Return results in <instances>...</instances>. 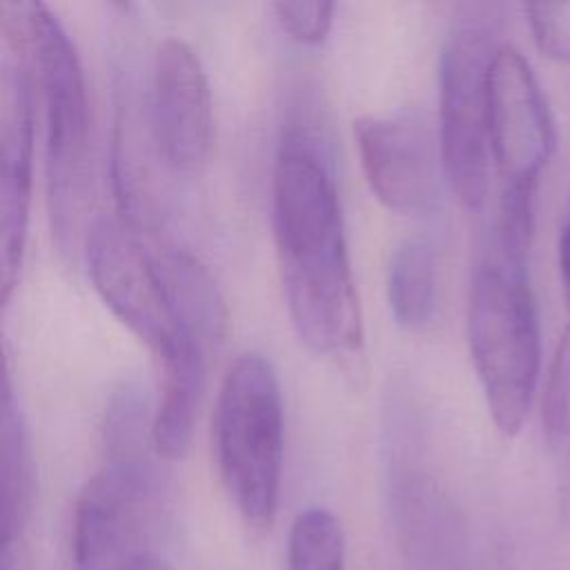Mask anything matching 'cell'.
Returning a JSON list of instances; mask_svg holds the SVG:
<instances>
[{"instance_id":"1","label":"cell","mask_w":570,"mask_h":570,"mask_svg":"<svg viewBox=\"0 0 570 570\" xmlns=\"http://www.w3.org/2000/svg\"><path fill=\"white\" fill-rule=\"evenodd\" d=\"M318 140L283 131L272 171V223L285 305L301 341L332 358H358L363 316L336 180Z\"/></svg>"},{"instance_id":"2","label":"cell","mask_w":570,"mask_h":570,"mask_svg":"<svg viewBox=\"0 0 570 570\" xmlns=\"http://www.w3.org/2000/svg\"><path fill=\"white\" fill-rule=\"evenodd\" d=\"M212 436L218 472L238 517L252 532H267L281 497L283 396L276 370L263 354L245 352L225 372Z\"/></svg>"},{"instance_id":"3","label":"cell","mask_w":570,"mask_h":570,"mask_svg":"<svg viewBox=\"0 0 570 570\" xmlns=\"http://www.w3.org/2000/svg\"><path fill=\"white\" fill-rule=\"evenodd\" d=\"M33 58L45 107L47 196L56 238L73 243L89 178V98L78 49L45 2L9 4Z\"/></svg>"},{"instance_id":"4","label":"cell","mask_w":570,"mask_h":570,"mask_svg":"<svg viewBox=\"0 0 570 570\" xmlns=\"http://www.w3.org/2000/svg\"><path fill=\"white\" fill-rule=\"evenodd\" d=\"M468 345L492 423L503 436L523 428L541 367V332L525 274L483 263L468 296Z\"/></svg>"},{"instance_id":"5","label":"cell","mask_w":570,"mask_h":570,"mask_svg":"<svg viewBox=\"0 0 570 570\" xmlns=\"http://www.w3.org/2000/svg\"><path fill=\"white\" fill-rule=\"evenodd\" d=\"M497 45L479 22L445 36L439 62V156L456 198L474 209L490 183V62Z\"/></svg>"},{"instance_id":"6","label":"cell","mask_w":570,"mask_h":570,"mask_svg":"<svg viewBox=\"0 0 570 570\" xmlns=\"http://www.w3.org/2000/svg\"><path fill=\"white\" fill-rule=\"evenodd\" d=\"M158 519L151 461H105L76 497L65 570H138Z\"/></svg>"},{"instance_id":"7","label":"cell","mask_w":570,"mask_h":570,"mask_svg":"<svg viewBox=\"0 0 570 570\" xmlns=\"http://www.w3.org/2000/svg\"><path fill=\"white\" fill-rule=\"evenodd\" d=\"M89 278L114 312L151 352L163 358L178 332L158 281L151 249L125 220L96 218L85 234Z\"/></svg>"},{"instance_id":"8","label":"cell","mask_w":570,"mask_h":570,"mask_svg":"<svg viewBox=\"0 0 570 570\" xmlns=\"http://www.w3.org/2000/svg\"><path fill=\"white\" fill-rule=\"evenodd\" d=\"M4 24L18 36L4 31L13 42L18 58L2 62V100H0V292L9 301L22 269L31 183H33V78L27 62V45L20 24L4 7Z\"/></svg>"},{"instance_id":"9","label":"cell","mask_w":570,"mask_h":570,"mask_svg":"<svg viewBox=\"0 0 570 570\" xmlns=\"http://www.w3.org/2000/svg\"><path fill=\"white\" fill-rule=\"evenodd\" d=\"M490 149L501 187H537L554 149V125L528 58L497 45L490 62Z\"/></svg>"},{"instance_id":"10","label":"cell","mask_w":570,"mask_h":570,"mask_svg":"<svg viewBox=\"0 0 570 570\" xmlns=\"http://www.w3.org/2000/svg\"><path fill=\"white\" fill-rule=\"evenodd\" d=\"M149 129L174 171L194 174L207 163L214 140L209 80L194 47L176 36L163 38L154 53Z\"/></svg>"},{"instance_id":"11","label":"cell","mask_w":570,"mask_h":570,"mask_svg":"<svg viewBox=\"0 0 570 570\" xmlns=\"http://www.w3.org/2000/svg\"><path fill=\"white\" fill-rule=\"evenodd\" d=\"M361 167L376 198L399 214H430L439 205L441 156L419 114H365L354 120Z\"/></svg>"},{"instance_id":"12","label":"cell","mask_w":570,"mask_h":570,"mask_svg":"<svg viewBox=\"0 0 570 570\" xmlns=\"http://www.w3.org/2000/svg\"><path fill=\"white\" fill-rule=\"evenodd\" d=\"M212 347L178 334L163 361L160 399L151 416L154 450L165 461L183 459L189 450L196 414L207 383Z\"/></svg>"},{"instance_id":"13","label":"cell","mask_w":570,"mask_h":570,"mask_svg":"<svg viewBox=\"0 0 570 570\" xmlns=\"http://www.w3.org/2000/svg\"><path fill=\"white\" fill-rule=\"evenodd\" d=\"M151 258L176 332L216 350L225 338L227 307L212 272L183 247H156Z\"/></svg>"},{"instance_id":"14","label":"cell","mask_w":570,"mask_h":570,"mask_svg":"<svg viewBox=\"0 0 570 570\" xmlns=\"http://www.w3.org/2000/svg\"><path fill=\"white\" fill-rule=\"evenodd\" d=\"M2 552H16V543L31 519L36 474L31 441L11 376H4L2 392Z\"/></svg>"},{"instance_id":"15","label":"cell","mask_w":570,"mask_h":570,"mask_svg":"<svg viewBox=\"0 0 570 570\" xmlns=\"http://www.w3.org/2000/svg\"><path fill=\"white\" fill-rule=\"evenodd\" d=\"M140 120L131 114L129 100L118 105L111 142V183L122 220L134 227H151L158 218V196L147 163Z\"/></svg>"},{"instance_id":"16","label":"cell","mask_w":570,"mask_h":570,"mask_svg":"<svg viewBox=\"0 0 570 570\" xmlns=\"http://www.w3.org/2000/svg\"><path fill=\"white\" fill-rule=\"evenodd\" d=\"M436 254L428 238L401 240L387 267V301L392 316L407 330L428 325L436 312Z\"/></svg>"},{"instance_id":"17","label":"cell","mask_w":570,"mask_h":570,"mask_svg":"<svg viewBox=\"0 0 570 570\" xmlns=\"http://www.w3.org/2000/svg\"><path fill=\"white\" fill-rule=\"evenodd\" d=\"M287 570H345V537L325 508L296 514L287 541Z\"/></svg>"},{"instance_id":"18","label":"cell","mask_w":570,"mask_h":570,"mask_svg":"<svg viewBox=\"0 0 570 570\" xmlns=\"http://www.w3.org/2000/svg\"><path fill=\"white\" fill-rule=\"evenodd\" d=\"M534 227V187H501L497 234L501 247V265L525 274V261Z\"/></svg>"},{"instance_id":"19","label":"cell","mask_w":570,"mask_h":570,"mask_svg":"<svg viewBox=\"0 0 570 570\" xmlns=\"http://www.w3.org/2000/svg\"><path fill=\"white\" fill-rule=\"evenodd\" d=\"M541 421L546 439L552 445H570V325L559 338L557 352L548 370L541 403Z\"/></svg>"},{"instance_id":"20","label":"cell","mask_w":570,"mask_h":570,"mask_svg":"<svg viewBox=\"0 0 570 570\" xmlns=\"http://www.w3.org/2000/svg\"><path fill=\"white\" fill-rule=\"evenodd\" d=\"M523 13L539 51L570 65V0L530 2Z\"/></svg>"},{"instance_id":"21","label":"cell","mask_w":570,"mask_h":570,"mask_svg":"<svg viewBox=\"0 0 570 570\" xmlns=\"http://www.w3.org/2000/svg\"><path fill=\"white\" fill-rule=\"evenodd\" d=\"M272 9L292 38L305 45H318L330 33L336 4L330 0H281Z\"/></svg>"},{"instance_id":"22","label":"cell","mask_w":570,"mask_h":570,"mask_svg":"<svg viewBox=\"0 0 570 570\" xmlns=\"http://www.w3.org/2000/svg\"><path fill=\"white\" fill-rule=\"evenodd\" d=\"M559 278H561L563 301L570 312V214L566 216V223L559 234Z\"/></svg>"},{"instance_id":"23","label":"cell","mask_w":570,"mask_h":570,"mask_svg":"<svg viewBox=\"0 0 570 570\" xmlns=\"http://www.w3.org/2000/svg\"><path fill=\"white\" fill-rule=\"evenodd\" d=\"M138 570H169V568H167L163 561H158L156 557H149Z\"/></svg>"}]
</instances>
